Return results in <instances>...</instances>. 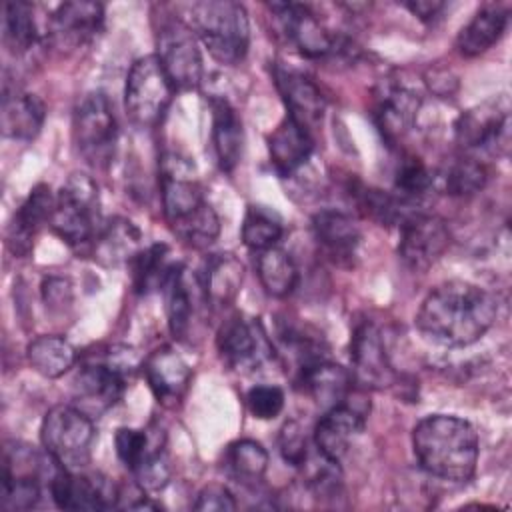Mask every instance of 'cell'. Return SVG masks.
Listing matches in <instances>:
<instances>
[{
	"label": "cell",
	"mask_w": 512,
	"mask_h": 512,
	"mask_svg": "<svg viewBox=\"0 0 512 512\" xmlns=\"http://www.w3.org/2000/svg\"><path fill=\"white\" fill-rule=\"evenodd\" d=\"M212 144L216 152V160L224 172H232L244 148V130L242 120L236 108L226 98H212Z\"/></svg>",
	"instance_id": "obj_26"
},
{
	"label": "cell",
	"mask_w": 512,
	"mask_h": 512,
	"mask_svg": "<svg viewBox=\"0 0 512 512\" xmlns=\"http://www.w3.org/2000/svg\"><path fill=\"white\" fill-rule=\"evenodd\" d=\"M50 494L62 510H106L118 506L114 486L62 466H56L50 478Z\"/></svg>",
	"instance_id": "obj_13"
},
{
	"label": "cell",
	"mask_w": 512,
	"mask_h": 512,
	"mask_svg": "<svg viewBox=\"0 0 512 512\" xmlns=\"http://www.w3.org/2000/svg\"><path fill=\"white\" fill-rule=\"evenodd\" d=\"M0 500L6 510H28L40 500V478L2 476Z\"/></svg>",
	"instance_id": "obj_41"
},
{
	"label": "cell",
	"mask_w": 512,
	"mask_h": 512,
	"mask_svg": "<svg viewBox=\"0 0 512 512\" xmlns=\"http://www.w3.org/2000/svg\"><path fill=\"white\" fill-rule=\"evenodd\" d=\"M508 24V12L502 6H484L472 20L460 30L456 38V48L462 56L474 58L492 48L504 34Z\"/></svg>",
	"instance_id": "obj_29"
},
{
	"label": "cell",
	"mask_w": 512,
	"mask_h": 512,
	"mask_svg": "<svg viewBox=\"0 0 512 512\" xmlns=\"http://www.w3.org/2000/svg\"><path fill=\"white\" fill-rule=\"evenodd\" d=\"M488 180L486 166L474 156L456 158L444 172V190L450 196H470L484 188Z\"/></svg>",
	"instance_id": "obj_39"
},
{
	"label": "cell",
	"mask_w": 512,
	"mask_h": 512,
	"mask_svg": "<svg viewBox=\"0 0 512 512\" xmlns=\"http://www.w3.org/2000/svg\"><path fill=\"white\" fill-rule=\"evenodd\" d=\"M218 352L220 356L238 370L244 368H256L262 360L264 346H266V336L264 332L256 326L244 320L242 316H232L228 318L220 330H218Z\"/></svg>",
	"instance_id": "obj_22"
},
{
	"label": "cell",
	"mask_w": 512,
	"mask_h": 512,
	"mask_svg": "<svg viewBox=\"0 0 512 512\" xmlns=\"http://www.w3.org/2000/svg\"><path fill=\"white\" fill-rule=\"evenodd\" d=\"M278 444H280V452H282L284 460L296 468L302 464V460L306 458V454L310 450L306 434L298 422H288L282 426Z\"/></svg>",
	"instance_id": "obj_44"
},
{
	"label": "cell",
	"mask_w": 512,
	"mask_h": 512,
	"mask_svg": "<svg viewBox=\"0 0 512 512\" xmlns=\"http://www.w3.org/2000/svg\"><path fill=\"white\" fill-rule=\"evenodd\" d=\"M2 38L12 54L30 50L36 42V20L34 10L28 2L12 0L4 4L2 16Z\"/></svg>",
	"instance_id": "obj_34"
},
{
	"label": "cell",
	"mask_w": 512,
	"mask_h": 512,
	"mask_svg": "<svg viewBox=\"0 0 512 512\" xmlns=\"http://www.w3.org/2000/svg\"><path fill=\"white\" fill-rule=\"evenodd\" d=\"M114 446L120 462L132 470L150 446V430H136V428H118L114 436Z\"/></svg>",
	"instance_id": "obj_43"
},
{
	"label": "cell",
	"mask_w": 512,
	"mask_h": 512,
	"mask_svg": "<svg viewBox=\"0 0 512 512\" xmlns=\"http://www.w3.org/2000/svg\"><path fill=\"white\" fill-rule=\"evenodd\" d=\"M352 382L354 376L346 368L332 364L324 358L300 368L298 374V384L302 386V390L326 410L342 404L348 398Z\"/></svg>",
	"instance_id": "obj_24"
},
{
	"label": "cell",
	"mask_w": 512,
	"mask_h": 512,
	"mask_svg": "<svg viewBox=\"0 0 512 512\" xmlns=\"http://www.w3.org/2000/svg\"><path fill=\"white\" fill-rule=\"evenodd\" d=\"M160 290L166 300L168 326L176 338H184L194 314V296L190 292L186 268L182 264H174Z\"/></svg>",
	"instance_id": "obj_32"
},
{
	"label": "cell",
	"mask_w": 512,
	"mask_h": 512,
	"mask_svg": "<svg viewBox=\"0 0 512 512\" xmlns=\"http://www.w3.org/2000/svg\"><path fill=\"white\" fill-rule=\"evenodd\" d=\"M226 462L236 478L244 482H258L268 468V452L260 442L244 438L228 446Z\"/></svg>",
	"instance_id": "obj_38"
},
{
	"label": "cell",
	"mask_w": 512,
	"mask_h": 512,
	"mask_svg": "<svg viewBox=\"0 0 512 512\" xmlns=\"http://www.w3.org/2000/svg\"><path fill=\"white\" fill-rule=\"evenodd\" d=\"M26 356L30 366L44 378H58L76 362L74 346L66 338L54 334L34 338L26 348Z\"/></svg>",
	"instance_id": "obj_31"
},
{
	"label": "cell",
	"mask_w": 512,
	"mask_h": 512,
	"mask_svg": "<svg viewBox=\"0 0 512 512\" xmlns=\"http://www.w3.org/2000/svg\"><path fill=\"white\" fill-rule=\"evenodd\" d=\"M244 280V266L234 254H214L206 260L200 288L204 300L212 306L224 308L234 302Z\"/></svg>",
	"instance_id": "obj_27"
},
{
	"label": "cell",
	"mask_w": 512,
	"mask_h": 512,
	"mask_svg": "<svg viewBox=\"0 0 512 512\" xmlns=\"http://www.w3.org/2000/svg\"><path fill=\"white\" fill-rule=\"evenodd\" d=\"M134 264V288L140 294H146L150 290L162 288L166 276L170 274L172 266L168 262V246L166 244H152L146 250H140Z\"/></svg>",
	"instance_id": "obj_36"
},
{
	"label": "cell",
	"mask_w": 512,
	"mask_h": 512,
	"mask_svg": "<svg viewBox=\"0 0 512 512\" xmlns=\"http://www.w3.org/2000/svg\"><path fill=\"white\" fill-rule=\"evenodd\" d=\"M50 228L72 248L96 240L100 228V198L96 182L82 172H74L62 184L50 218Z\"/></svg>",
	"instance_id": "obj_5"
},
{
	"label": "cell",
	"mask_w": 512,
	"mask_h": 512,
	"mask_svg": "<svg viewBox=\"0 0 512 512\" xmlns=\"http://www.w3.org/2000/svg\"><path fill=\"white\" fill-rule=\"evenodd\" d=\"M282 236V220L276 212L266 206H250L244 224H242V240L252 250H266L276 246Z\"/></svg>",
	"instance_id": "obj_37"
},
{
	"label": "cell",
	"mask_w": 512,
	"mask_h": 512,
	"mask_svg": "<svg viewBox=\"0 0 512 512\" xmlns=\"http://www.w3.org/2000/svg\"><path fill=\"white\" fill-rule=\"evenodd\" d=\"M40 438L54 464L66 470H80L90 462L94 424L82 410L58 404L46 412Z\"/></svg>",
	"instance_id": "obj_6"
},
{
	"label": "cell",
	"mask_w": 512,
	"mask_h": 512,
	"mask_svg": "<svg viewBox=\"0 0 512 512\" xmlns=\"http://www.w3.org/2000/svg\"><path fill=\"white\" fill-rule=\"evenodd\" d=\"M312 148L314 140L310 130L290 116H286L268 136L270 162L282 176L296 172L310 158Z\"/></svg>",
	"instance_id": "obj_25"
},
{
	"label": "cell",
	"mask_w": 512,
	"mask_h": 512,
	"mask_svg": "<svg viewBox=\"0 0 512 512\" xmlns=\"http://www.w3.org/2000/svg\"><path fill=\"white\" fill-rule=\"evenodd\" d=\"M432 182H434V176L420 158L404 156L398 162L396 176H394V186L398 190V196L414 202L416 198L424 196L430 190Z\"/></svg>",
	"instance_id": "obj_40"
},
{
	"label": "cell",
	"mask_w": 512,
	"mask_h": 512,
	"mask_svg": "<svg viewBox=\"0 0 512 512\" xmlns=\"http://www.w3.org/2000/svg\"><path fill=\"white\" fill-rule=\"evenodd\" d=\"M140 230L126 218H114L100 228L94 240V258L106 266H118L134 260L142 250Z\"/></svg>",
	"instance_id": "obj_30"
},
{
	"label": "cell",
	"mask_w": 512,
	"mask_h": 512,
	"mask_svg": "<svg viewBox=\"0 0 512 512\" xmlns=\"http://www.w3.org/2000/svg\"><path fill=\"white\" fill-rule=\"evenodd\" d=\"M118 138L116 116L102 92L82 98L74 112V140L78 152L92 166H106L112 160Z\"/></svg>",
	"instance_id": "obj_9"
},
{
	"label": "cell",
	"mask_w": 512,
	"mask_h": 512,
	"mask_svg": "<svg viewBox=\"0 0 512 512\" xmlns=\"http://www.w3.org/2000/svg\"><path fill=\"white\" fill-rule=\"evenodd\" d=\"M192 32L222 64H238L250 44L246 8L232 0H204L190 6Z\"/></svg>",
	"instance_id": "obj_4"
},
{
	"label": "cell",
	"mask_w": 512,
	"mask_h": 512,
	"mask_svg": "<svg viewBox=\"0 0 512 512\" xmlns=\"http://www.w3.org/2000/svg\"><path fill=\"white\" fill-rule=\"evenodd\" d=\"M364 430V414L354 406L342 402L328 408L314 426V446L328 458L340 460L354 438Z\"/></svg>",
	"instance_id": "obj_23"
},
{
	"label": "cell",
	"mask_w": 512,
	"mask_h": 512,
	"mask_svg": "<svg viewBox=\"0 0 512 512\" xmlns=\"http://www.w3.org/2000/svg\"><path fill=\"white\" fill-rule=\"evenodd\" d=\"M42 298L50 310H64L72 302V284L66 278L50 276L42 282Z\"/></svg>",
	"instance_id": "obj_46"
},
{
	"label": "cell",
	"mask_w": 512,
	"mask_h": 512,
	"mask_svg": "<svg viewBox=\"0 0 512 512\" xmlns=\"http://www.w3.org/2000/svg\"><path fill=\"white\" fill-rule=\"evenodd\" d=\"M156 58L174 90L196 88L202 80V54L192 28L180 18H164L156 30Z\"/></svg>",
	"instance_id": "obj_8"
},
{
	"label": "cell",
	"mask_w": 512,
	"mask_h": 512,
	"mask_svg": "<svg viewBox=\"0 0 512 512\" xmlns=\"http://www.w3.org/2000/svg\"><path fill=\"white\" fill-rule=\"evenodd\" d=\"M312 230L320 246L334 260L354 256L360 242V228L356 220L340 210H320L312 218Z\"/></svg>",
	"instance_id": "obj_28"
},
{
	"label": "cell",
	"mask_w": 512,
	"mask_h": 512,
	"mask_svg": "<svg viewBox=\"0 0 512 512\" xmlns=\"http://www.w3.org/2000/svg\"><path fill=\"white\" fill-rule=\"evenodd\" d=\"M498 304L484 288L466 280L438 284L420 304L416 326L426 340L442 346H468L494 324Z\"/></svg>",
	"instance_id": "obj_1"
},
{
	"label": "cell",
	"mask_w": 512,
	"mask_h": 512,
	"mask_svg": "<svg viewBox=\"0 0 512 512\" xmlns=\"http://www.w3.org/2000/svg\"><path fill=\"white\" fill-rule=\"evenodd\" d=\"M450 246V230L440 216L416 212L400 226L398 254L414 272H426Z\"/></svg>",
	"instance_id": "obj_12"
},
{
	"label": "cell",
	"mask_w": 512,
	"mask_h": 512,
	"mask_svg": "<svg viewBox=\"0 0 512 512\" xmlns=\"http://www.w3.org/2000/svg\"><path fill=\"white\" fill-rule=\"evenodd\" d=\"M54 206L56 196L52 194L50 186L38 184L32 188L30 196L14 212L6 230V244L12 254H16L18 258L30 254L34 236L46 222H50Z\"/></svg>",
	"instance_id": "obj_19"
},
{
	"label": "cell",
	"mask_w": 512,
	"mask_h": 512,
	"mask_svg": "<svg viewBox=\"0 0 512 512\" xmlns=\"http://www.w3.org/2000/svg\"><path fill=\"white\" fill-rule=\"evenodd\" d=\"M412 14H416L420 20L424 22H432L442 10H444V2L438 0H416V2H406L404 4Z\"/></svg>",
	"instance_id": "obj_47"
},
{
	"label": "cell",
	"mask_w": 512,
	"mask_h": 512,
	"mask_svg": "<svg viewBox=\"0 0 512 512\" xmlns=\"http://www.w3.org/2000/svg\"><path fill=\"white\" fill-rule=\"evenodd\" d=\"M236 500L232 492L222 484H208L204 486L194 502V510L200 512H228L236 510Z\"/></svg>",
	"instance_id": "obj_45"
},
{
	"label": "cell",
	"mask_w": 512,
	"mask_h": 512,
	"mask_svg": "<svg viewBox=\"0 0 512 512\" xmlns=\"http://www.w3.org/2000/svg\"><path fill=\"white\" fill-rule=\"evenodd\" d=\"M418 464L434 478L468 482L478 464V434L468 420L448 414L422 418L412 432Z\"/></svg>",
	"instance_id": "obj_2"
},
{
	"label": "cell",
	"mask_w": 512,
	"mask_h": 512,
	"mask_svg": "<svg viewBox=\"0 0 512 512\" xmlns=\"http://www.w3.org/2000/svg\"><path fill=\"white\" fill-rule=\"evenodd\" d=\"M164 442H166L164 430L160 428L150 430V446L142 456V460L130 470L136 478V484L144 492L162 490L170 480V466L164 452Z\"/></svg>",
	"instance_id": "obj_35"
},
{
	"label": "cell",
	"mask_w": 512,
	"mask_h": 512,
	"mask_svg": "<svg viewBox=\"0 0 512 512\" xmlns=\"http://www.w3.org/2000/svg\"><path fill=\"white\" fill-rule=\"evenodd\" d=\"M256 272L266 294L274 298H284L292 294L298 284V270L294 260L288 252L276 246L260 250L256 260Z\"/></svg>",
	"instance_id": "obj_33"
},
{
	"label": "cell",
	"mask_w": 512,
	"mask_h": 512,
	"mask_svg": "<svg viewBox=\"0 0 512 512\" xmlns=\"http://www.w3.org/2000/svg\"><path fill=\"white\" fill-rule=\"evenodd\" d=\"M104 20V10L98 2L78 0L60 4L48 20V38L56 48H80L90 42Z\"/></svg>",
	"instance_id": "obj_15"
},
{
	"label": "cell",
	"mask_w": 512,
	"mask_h": 512,
	"mask_svg": "<svg viewBox=\"0 0 512 512\" xmlns=\"http://www.w3.org/2000/svg\"><path fill=\"white\" fill-rule=\"evenodd\" d=\"M164 218L178 238L194 248L210 246L220 234V222L204 200L200 184L188 172L176 168V160H164L160 176Z\"/></svg>",
	"instance_id": "obj_3"
},
{
	"label": "cell",
	"mask_w": 512,
	"mask_h": 512,
	"mask_svg": "<svg viewBox=\"0 0 512 512\" xmlns=\"http://www.w3.org/2000/svg\"><path fill=\"white\" fill-rule=\"evenodd\" d=\"M144 374L156 400L168 408L176 406L184 398L192 376L188 364L166 346L154 350L146 358Z\"/></svg>",
	"instance_id": "obj_21"
},
{
	"label": "cell",
	"mask_w": 512,
	"mask_h": 512,
	"mask_svg": "<svg viewBox=\"0 0 512 512\" xmlns=\"http://www.w3.org/2000/svg\"><path fill=\"white\" fill-rule=\"evenodd\" d=\"M270 10L276 16L284 36L304 56L320 58L334 50V38L308 6L294 2H274L270 4Z\"/></svg>",
	"instance_id": "obj_14"
},
{
	"label": "cell",
	"mask_w": 512,
	"mask_h": 512,
	"mask_svg": "<svg viewBox=\"0 0 512 512\" xmlns=\"http://www.w3.org/2000/svg\"><path fill=\"white\" fill-rule=\"evenodd\" d=\"M46 108L44 102L22 88L10 86L8 82L2 88L0 104V128L6 138L28 142L38 136L44 124Z\"/></svg>",
	"instance_id": "obj_20"
},
{
	"label": "cell",
	"mask_w": 512,
	"mask_h": 512,
	"mask_svg": "<svg viewBox=\"0 0 512 512\" xmlns=\"http://www.w3.org/2000/svg\"><path fill=\"white\" fill-rule=\"evenodd\" d=\"M174 96V86L156 54L138 58L126 78L124 106L138 126H156L166 114Z\"/></svg>",
	"instance_id": "obj_7"
},
{
	"label": "cell",
	"mask_w": 512,
	"mask_h": 512,
	"mask_svg": "<svg viewBox=\"0 0 512 512\" xmlns=\"http://www.w3.org/2000/svg\"><path fill=\"white\" fill-rule=\"evenodd\" d=\"M138 366L136 352L128 346H114L100 362H88L76 376L78 394L84 400L96 404V408H108L120 400L126 382Z\"/></svg>",
	"instance_id": "obj_10"
},
{
	"label": "cell",
	"mask_w": 512,
	"mask_h": 512,
	"mask_svg": "<svg viewBox=\"0 0 512 512\" xmlns=\"http://www.w3.org/2000/svg\"><path fill=\"white\" fill-rule=\"evenodd\" d=\"M418 108V94L402 84L388 82L378 90L372 116L388 144H396L412 130Z\"/></svg>",
	"instance_id": "obj_17"
},
{
	"label": "cell",
	"mask_w": 512,
	"mask_h": 512,
	"mask_svg": "<svg viewBox=\"0 0 512 512\" xmlns=\"http://www.w3.org/2000/svg\"><path fill=\"white\" fill-rule=\"evenodd\" d=\"M350 358L354 366V380L368 388H384L392 382L394 370L382 342L380 330L372 322L356 326L350 342Z\"/></svg>",
	"instance_id": "obj_16"
},
{
	"label": "cell",
	"mask_w": 512,
	"mask_h": 512,
	"mask_svg": "<svg viewBox=\"0 0 512 512\" xmlns=\"http://www.w3.org/2000/svg\"><path fill=\"white\" fill-rule=\"evenodd\" d=\"M508 112V100L502 96L486 100L460 114L454 124L458 146L464 152H498V148L508 142Z\"/></svg>",
	"instance_id": "obj_11"
},
{
	"label": "cell",
	"mask_w": 512,
	"mask_h": 512,
	"mask_svg": "<svg viewBox=\"0 0 512 512\" xmlns=\"http://www.w3.org/2000/svg\"><path fill=\"white\" fill-rule=\"evenodd\" d=\"M274 80L290 118H294L306 130H312L316 124L322 122L326 100L320 88L306 74L286 66H276Z\"/></svg>",
	"instance_id": "obj_18"
},
{
	"label": "cell",
	"mask_w": 512,
	"mask_h": 512,
	"mask_svg": "<svg viewBox=\"0 0 512 512\" xmlns=\"http://www.w3.org/2000/svg\"><path fill=\"white\" fill-rule=\"evenodd\" d=\"M246 406L254 418H276L284 408V392L272 384H258L246 392Z\"/></svg>",
	"instance_id": "obj_42"
}]
</instances>
